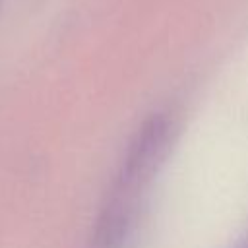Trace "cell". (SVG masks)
<instances>
[{
	"label": "cell",
	"instance_id": "obj_1",
	"mask_svg": "<svg viewBox=\"0 0 248 248\" xmlns=\"http://www.w3.org/2000/svg\"><path fill=\"white\" fill-rule=\"evenodd\" d=\"M169 140V120L163 114H153L134 138L126 159L122 163L116 192L108 213L103 217L101 238L105 248L118 246L122 234H126L132 213H134V200L140 188L149 182L153 172L157 170L165 147Z\"/></svg>",
	"mask_w": 248,
	"mask_h": 248
}]
</instances>
